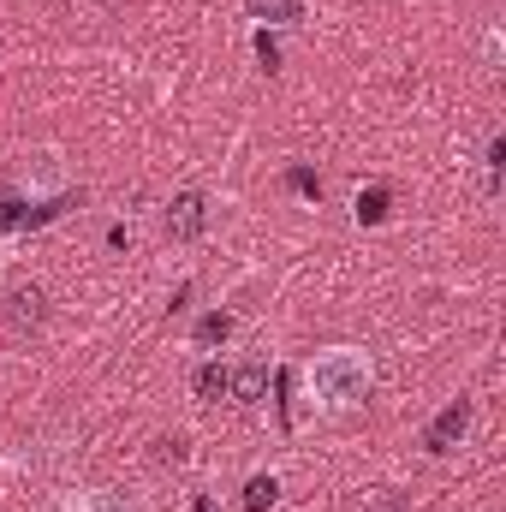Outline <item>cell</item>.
Segmentation results:
<instances>
[{"instance_id": "1", "label": "cell", "mask_w": 506, "mask_h": 512, "mask_svg": "<svg viewBox=\"0 0 506 512\" xmlns=\"http://www.w3.org/2000/svg\"><path fill=\"white\" fill-rule=\"evenodd\" d=\"M376 387V358L364 346H322L310 364H304V399L328 417L340 411H358Z\"/></svg>"}, {"instance_id": "10", "label": "cell", "mask_w": 506, "mask_h": 512, "mask_svg": "<svg viewBox=\"0 0 506 512\" xmlns=\"http://www.w3.org/2000/svg\"><path fill=\"white\" fill-rule=\"evenodd\" d=\"M227 334H233V316H227V310H209V316L197 322V346H221Z\"/></svg>"}, {"instance_id": "13", "label": "cell", "mask_w": 506, "mask_h": 512, "mask_svg": "<svg viewBox=\"0 0 506 512\" xmlns=\"http://www.w3.org/2000/svg\"><path fill=\"white\" fill-rule=\"evenodd\" d=\"M286 185H292L298 197H322V179H316L310 167H292V173H286Z\"/></svg>"}, {"instance_id": "2", "label": "cell", "mask_w": 506, "mask_h": 512, "mask_svg": "<svg viewBox=\"0 0 506 512\" xmlns=\"http://www.w3.org/2000/svg\"><path fill=\"white\" fill-rule=\"evenodd\" d=\"M471 423H477V405H471V399H453V405L423 429V453H435V459L459 453V447H465V435H471Z\"/></svg>"}, {"instance_id": "11", "label": "cell", "mask_w": 506, "mask_h": 512, "mask_svg": "<svg viewBox=\"0 0 506 512\" xmlns=\"http://www.w3.org/2000/svg\"><path fill=\"white\" fill-rule=\"evenodd\" d=\"M155 459H161V465H185V459H191V441H185V435H161V441H155Z\"/></svg>"}, {"instance_id": "9", "label": "cell", "mask_w": 506, "mask_h": 512, "mask_svg": "<svg viewBox=\"0 0 506 512\" xmlns=\"http://www.w3.org/2000/svg\"><path fill=\"white\" fill-rule=\"evenodd\" d=\"M280 501V477H251L245 483V512H268Z\"/></svg>"}, {"instance_id": "7", "label": "cell", "mask_w": 506, "mask_h": 512, "mask_svg": "<svg viewBox=\"0 0 506 512\" xmlns=\"http://www.w3.org/2000/svg\"><path fill=\"white\" fill-rule=\"evenodd\" d=\"M191 387H197V399H203V405H215V399H227V387H233V370H221V364H203Z\"/></svg>"}, {"instance_id": "4", "label": "cell", "mask_w": 506, "mask_h": 512, "mask_svg": "<svg viewBox=\"0 0 506 512\" xmlns=\"http://www.w3.org/2000/svg\"><path fill=\"white\" fill-rule=\"evenodd\" d=\"M48 322V292L42 286H12L6 292V328L12 334H36Z\"/></svg>"}, {"instance_id": "8", "label": "cell", "mask_w": 506, "mask_h": 512, "mask_svg": "<svg viewBox=\"0 0 506 512\" xmlns=\"http://www.w3.org/2000/svg\"><path fill=\"white\" fill-rule=\"evenodd\" d=\"M262 387H268V364H245V370L233 376L227 393H233V399H245V405H256V399H262Z\"/></svg>"}, {"instance_id": "12", "label": "cell", "mask_w": 506, "mask_h": 512, "mask_svg": "<svg viewBox=\"0 0 506 512\" xmlns=\"http://www.w3.org/2000/svg\"><path fill=\"white\" fill-rule=\"evenodd\" d=\"M256 60H262V72H280V42L268 30H256Z\"/></svg>"}, {"instance_id": "6", "label": "cell", "mask_w": 506, "mask_h": 512, "mask_svg": "<svg viewBox=\"0 0 506 512\" xmlns=\"http://www.w3.org/2000/svg\"><path fill=\"white\" fill-rule=\"evenodd\" d=\"M387 203H393V191H387V185H370V191H358V203H352L358 227H381V221H387Z\"/></svg>"}, {"instance_id": "14", "label": "cell", "mask_w": 506, "mask_h": 512, "mask_svg": "<svg viewBox=\"0 0 506 512\" xmlns=\"http://www.w3.org/2000/svg\"><path fill=\"white\" fill-rule=\"evenodd\" d=\"M197 512H215V507H209V495H197Z\"/></svg>"}, {"instance_id": "5", "label": "cell", "mask_w": 506, "mask_h": 512, "mask_svg": "<svg viewBox=\"0 0 506 512\" xmlns=\"http://www.w3.org/2000/svg\"><path fill=\"white\" fill-rule=\"evenodd\" d=\"M251 18H262V30L268 24H304L310 0H251Z\"/></svg>"}, {"instance_id": "3", "label": "cell", "mask_w": 506, "mask_h": 512, "mask_svg": "<svg viewBox=\"0 0 506 512\" xmlns=\"http://www.w3.org/2000/svg\"><path fill=\"white\" fill-rule=\"evenodd\" d=\"M203 227H209V197L191 191V185L173 191V203H167V239H173V245H197Z\"/></svg>"}]
</instances>
